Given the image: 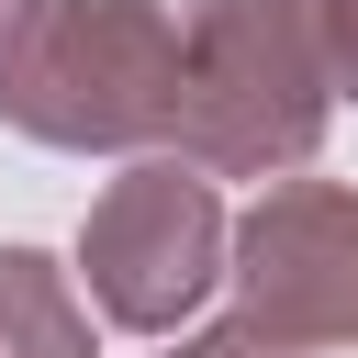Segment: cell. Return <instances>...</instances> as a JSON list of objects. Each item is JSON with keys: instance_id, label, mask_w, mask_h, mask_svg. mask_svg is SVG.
<instances>
[{"instance_id": "6da1fadb", "label": "cell", "mask_w": 358, "mask_h": 358, "mask_svg": "<svg viewBox=\"0 0 358 358\" xmlns=\"http://www.w3.org/2000/svg\"><path fill=\"white\" fill-rule=\"evenodd\" d=\"M0 123L56 157L179 145V11L168 0H11Z\"/></svg>"}, {"instance_id": "7a4b0ae2", "label": "cell", "mask_w": 358, "mask_h": 358, "mask_svg": "<svg viewBox=\"0 0 358 358\" xmlns=\"http://www.w3.org/2000/svg\"><path fill=\"white\" fill-rule=\"evenodd\" d=\"M336 123L313 0H179V145L201 179H291Z\"/></svg>"}, {"instance_id": "3957f363", "label": "cell", "mask_w": 358, "mask_h": 358, "mask_svg": "<svg viewBox=\"0 0 358 358\" xmlns=\"http://www.w3.org/2000/svg\"><path fill=\"white\" fill-rule=\"evenodd\" d=\"M224 190L190 157H123V179H101L90 224H78V268H90V313L123 336H179L201 313V291L224 280Z\"/></svg>"}, {"instance_id": "277c9868", "label": "cell", "mask_w": 358, "mask_h": 358, "mask_svg": "<svg viewBox=\"0 0 358 358\" xmlns=\"http://www.w3.org/2000/svg\"><path fill=\"white\" fill-rule=\"evenodd\" d=\"M235 313L291 347H358V190L347 179H268L224 235Z\"/></svg>"}, {"instance_id": "5b68a950", "label": "cell", "mask_w": 358, "mask_h": 358, "mask_svg": "<svg viewBox=\"0 0 358 358\" xmlns=\"http://www.w3.org/2000/svg\"><path fill=\"white\" fill-rule=\"evenodd\" d=\"M0 358H90V302L45 246H0Z\"/></svg>"}, {"instance_id": "8992f818", "label": "cell", "mask_w": 358, "mask_h": 358, "mask_svg": "<svg viewBox=\"0 0 358 358\" xmlns=\"http://www.w3.org/2000/svg\"><path fill=\"white\" fill-rule=\"evenodd\" d=\"M168 358H313V347H291V336H268V324H246V313H224V324H190Z\"/></svg>"}, {"instance_id": "52a82bcc", "label": "cell", "mask_w": 358, "mask_h": 358, "mask_svg": "<svg viewBox=\"0 0 358 358\" xmlns=\"http://www.w3.org/2000/svg\"><path fill=\"white\" fill-rule=\"evenodd\" d=\"M313 56H324V90L358 101V0H313Z\"/></svg>"}, {"instance_id": "ba28073f", "label": "cell", "mask_w": 358, "mask_h": 358, "mask_svg": "<svg viewBox=\"0 0 358 358\" xmlns=\"http://www.w3.org/2000/svg\"><path fill=\"white\" fill-rule=\"evenodd\" d=\"M0 22H11V0H0Z\"/></svg>"}]
</instances>
